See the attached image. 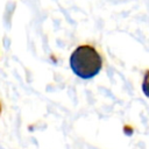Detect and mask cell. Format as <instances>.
<instances>
[{
	"label": "cell",
	"instance_id": "obj_1",
	"mask_svg": "<svg viewBox=\"0 0 149 149\" xmlns=\"http://www.w3.org/2000/svg\"><path fill=\"white\" fill-rule=\"evenodd\" d=\"M72 72L81 79L95 77L102 68V58L97 49L88 44L77 47L70 56Z\"/></svg>",
	"mask_w": 149,
	"mask_h": 149
},
{
	"label": "cell",
	"instance_id": "obj_3",
	"mask_svg": "<svg viewBox=\"0 0 149 149\" xmlns=\"http://www.w3.org/2000/svg\"><path fill=\"white\" fill-rule=\"evenodd\" d=\"M1 111H2V106H1V102H0V114H1Z\"/></svg>",
	"mask_w": 149,
	"mask_h": 149
},
{
	"label": "cell",
	"instance_id": "obj_2",
	"mask_svg": "<svg viewBox=\"0 0 149 149\" xmlns=\"http://www.w3.org/2000/svg\"><path fill=\"white\" fill-rule=\"evenodd\" d=\"M142 92L146 97L149 98V70L146 71L142 80Z\"/></svg>",
	"mask_w": 149,
	"mask_h": 149
}]
</instances>
